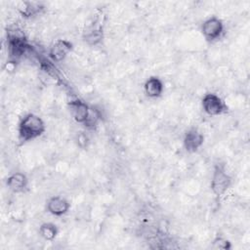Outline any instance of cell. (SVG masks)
Listing matches in <instances>:
<instances>
[{
    "instance_id": "6da1fadb",
    "label": "cell",
    "mask_w": 250,
    "mask_h": 250,
    "mask_svg": "<svg viewBox=\"0 0 250 250\" xmlns=\"http://www.w3.org/2000/svg\"><path fill=\"white\" fill-rule=\"evenodd\" d=\"M18 140L24 145L41 137L46 131L44 120L35 113L24 114L18 124Z\"/></svg>"
},
{
    "instance_id": "7a4b0ae2",
    "label": "cell",
    "mask_w": 250,
    "mask_h": 250,
    "mask_svg": "<svg viewBox=\"0 0 250 250\" xmlns=\"http://www.w3.org/2000/svg\"><path fill=\"white\" fill-rule=\"evenodd\" d=\"M232 185V178L228 173L224 164L218 163L214 166L211 181H210V189L212 193L220 198L224 196Z\"/></svg>"
},
{
    "instance_id": "3957f363",
    "label": "cell",
    "mask_w": 250,
    "mask_h": 250,
    "mask_svg": "<svg viewBox=\"0 0 250 250\" xmlns=\"http://www.w3.org/2000/svg\"><path fill=\"white\" fill-rule=\"evenodd\" d=\"M7 49L9 60L18 62L28 53L31 46L22 35L17 32H7Z\"/></svg>"
},
{
    "instance_id": "277c9868",
    "label": "cell",
    "mask_w": 250,
    "mask_h": 250,
    "mask_svg": "<svg viewBox=\"0 0 250 250\" xmlns=\"http://www.w3.org/2000/svg\"><path fill=\"white\" fill-rule=\"evenodd\" d=\"M200 31L207 42H215L219 40L225 32V24L223 21L216 17L211 16L203 21Z\"/></svg>"
},
{
    "instance_id": "5b68a950",
    "label": "cell",
    "mask_w": 250,
    "mask_h": 250,
    "mask_svg": "<svg viewBox=\"0 0 250 250\" xmlns=\"http://www.w3.org/2000/svg\"><path fill=\"white\" fill-rule=\"evenodd\" d=\"M201 105L203 111L210 116H219L228 110L225 101L215 93H206L201 100Z\"/></svg>"
},
{
    "instance_id": "8992f818",
    "label": "cell",
    "mask_w": 250,
    "mask_h": 250,
    "mask_svg": "<svg viewBox=\"0 0 250 250\" xmlns=\"http://www.w3.org/2000/svg\"><path fill=\"white\" fill-rule=\"evenodd\" d=\"M73 50V44L66 39H58L50 47L48 57L52 62H62Z\"/></svg>"
},
{
    "instance_id": "52a82bcc",
    "label": "cell",
    "mask_w": 250,
    "mask_h": 250,
    "mask_svg": "<svg viewBox=\"0 0 250 250\" xmlns=\"http://www.w3.org/2000/svg\"><path fill=\"white\" fill-rule=\"evenodd\" d=\"M204 144V135L197 128H190L186 131L183 138V146L186 151L194 153Z\"/></svg>"
},
{
    "instance_id": "ba28073f",
    "label": "cell",
    "mask_w": 250,
    "mask_h": 250,
    "mask_svg": "<svg viewBox=\"0 0 250 250\" xmlns=\"http://www.w3.org/2000/svg\"><path fill=\"white\" fill-rule=\"evenodd\" d=\"M69 209H70L69 201L65 197H62L60 195L51 196L46 202L47 212L56 217H62L65 215L69 211Z\"/></svg>"
},
{
    "instance_id": "9c48e42d",
    "label": "cell",
    "mask_w": 250,
    "mask_h": 250,
    "mask_svg": "<svg viewBox=\"0 0 250 250\" xmlns=\"http://www.w3.org/2000/svg\"><path fill=\"white\" fill-rule=\"evenodd\" d=\"M67 105H68L69 112L72 118L74 119V121L83 125L88 117V114L90 111V105L86 104V102L80 99L71 100Z\"/></svg>"
},
{
    "instance_id": "30bf717a",
    "label": "cell",
    "mask_w": 250,
    "mask_h": 250,
    "mask_svg": "<svg viewBox=\"0 0 250 250\" xmlns=\"http://www.w3.org/2000/svg\"><path fill=\"white\" fill-rule=\"evenodd\" d=\"M28 185L29 180L27 176L20 171L10 174L6 179L7 188L15 193H21L25 191L28 188Z\"/></svg>"
},
{
    "instance_id": "8fae6325",
    "label": "cell",
    "mask_w": 250,
    "mask_h": 250,
    "mask_svg": "<svg viewBox=\"0 0 250 250\" xmlns=\"http://www.w3.org/2000/svg\"><path fill=\"white\" fill-rule=\"evenodd\" d=\"M164 83L158 76H150L144 83V92L150 99H157L162 96Z\"/></svg>"
},
{
    "instance_id": "7c38bea8",
    "label": "cell",
    "mask_w": 250,
    "mask_h": 250,
    "mask_svg": "<svg viewBox=\"0 0 250 250\" xmlns=\"http://www.w3.org/2000/svg\"><path fill=\"white\" fill-rule=\"evenodd\" d=\"M83 41L89 46H98L104 40V29L102 25L92 24L83 31Z\"/></svg>"
},
{
    "instance_id": "4fadbf2b",
    "label": "cell",
    "mask_w": 250,
    "mask_h": 250,
    "mask_svg": "<svg viewBox=\"0 0 250 250\" xmlns=\"http://www.w3.org/2000/svg\"><path fill=\"white\" fill-rule=\"evenodd\" d=\"M45 9V6L40 2L23 1L20 4L18 10L22 18L30 19L40 15Z\"/></svg>"
},
{
    "instance_id": "5bb4252c",
    "label": "cell",
    "mask_w": 250,
    "mask_h": 250,
    "mask_svg": "<svg viewBox=\"0 0 250 250\" xmlns=\"http://www.w3.org/2000/svg\"><path fill=\"white\" fill-rule=\"evenodd\" d=\"M39 235L46 241H53L59 233V229L57 225L51 222H45L40 225L38 229Z\"/></svg>"
},
{
    "instance_id": "9a60e30c",
    "label": "cell",
    "mask_w": 250,
    "mask_h": 250,
    "mask_svg": "<svg viewBox=\"0 0 250 250\" xmlns=\"http://www.w3.org/2000/svg\"><path fill=\"white\" fill-rule=\"evenodd\" d=\"M102 120V113L99 109L94 106H90V111L86 121L84 122L83 126L87 130H95L98 126L100 121Z\"/></svg>"
},
{
    "instance_id": "2e32d148",
    "label": "cell",
    "mask_w": 250,
    "mask_h": 250,
    "mask_svg": "<svg viewBox=\"0 0 250 250\" xmlns=\"http://www.w3.org/2000/svg\"><path fill=\"white\" fill-rule=\"evenodd\" d=\"M212 247L214 249H223V250H229L231 248V243L229 239L224 237L223 235H217L212 240Z\"/></svg>"
},
{
    "instance_id": "e0dca14e",
    "label": "cell",
    "mask_w": 250,
    "mask_h": 250,
    "mask_svg": "<svg viewBox=\"0 0 250 250\" xmlns=\"http://www.w3.org/2000/svg\"><path fill=\"white\" fill-rule=\"evenodd\" d=\"M75 143L80 148H87L90 144L89 136L86 134V132H78L75 136Z\"/></svg>"
}]
</instances>
